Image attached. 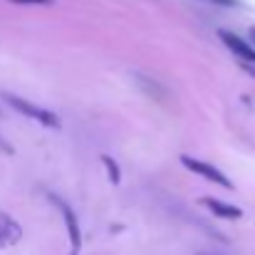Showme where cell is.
Returning a JSON list of instances; mask_svg holds the SVG:
<instances>
[{"label": "cell", "instance_id": "2", "mask_svg": "<svg viewBox=\"0 0 255 255\" xmlns=\"http://www.w3.org/2000/svg\"><path fill=\"white\" fill-rule=\"evenodd\" d=\"M181 164L188 171H193V173H198V176H203V178H208V181H213V183H218L223 188H233L231 178L223 171H218L216 166H211L206 161H198V159H191V156H181Z\"/></svg>", "mask_w": 255, "mask_h": 255}, {"label": "cell", "instance_id": "6", "mask_svg": "<svg viewBox=\"0 0 255 255\" xmlns=\"http://www.w3.org/2000/svg\"><path fill=\"white\" fill-rule=\"evenodd\" d=\"M102 161L109 166V176H112V181H119V169H117V164H112V159H109V156H104Z\"/></svg>", "mask_w": 255, "mask_h": 255}, {"label": "cell", "instance_id": "5", "mask_svg": "<svg viewBox=\"0 0 255 255\" xmlns=\"http://www.w3.org/2000/svg\"><path fill=\"white\" fill-rule=\"evenodd\" d=\"M57 203H60V208H62V216H65V221H67V231H70V241H72V248H75V253L80 251V246H82V236H80V226H77V218L72 216V211H70V206H65L60 198H55Z\"/></svg>", "mask_w": 255, "mask_h": 255}, {"label": "cell", "instance_id": "7", "mask_svg": "<svg viewBox=\"0 0 255 255\" xmlns=\"http://www.w3.org/2000/svg\"><path fill=\"white\" fill-rule=\"evenodd\" d=\"M17 5H52V0H10Z\"/></svg>", "mask_w": 255, "mask_h": 255}, {"label": "cell", "instance_id": "3", "mask_svg": "<svg viewBox=\"0 0 255 255\" xmlns=\"http://www.w3.org/2000/svg\"><path fill=\"white\" fill-rule=\"evenodd\" d=\"M218 37L226 42V47H228L233 55H238L241 60H246V62L255 65V47L253 45H248L243 37H238V35H233V32H228V30H218Z\"/></svg>", "mask_w": 255, "mask_h": 255}, {"label": "cell", "instance_id": "1", "mask_svg": "<svg viewBox=\"0 0 255 255\" xmlns=\"http://www.w3.org/2000/svg\"><path fill=\"white\" fill-rule=\"evenodd\" d=\"M2 99H5L15 112H20V114H25V117H30V119H37V122L45 124V127L60 129V119H57L52 112H47V109H42V107H37V104H32V102H27V99H22V97L7 94V92H2Z\"/></svg>", "mask_w": 255, "mask_h": 255}, {"label": "cell", "instance_id": "4", "mask_svg": "<svg viewBox=\"0 0 255 255\" xmlns=\"http://www.w3.org/2000/svg\"><path fill=\"white\" fill-rule=\"evenodd\" d=\"M198 203L201 206H206L208 211H213L216 216H221V218H228V221H233V218H241L243 216V211L241 208H236V206H228V203H223V201H218V198H198Z\"/></svg>", "mask_w": 255, "mask_h": 255}]
</instances>
